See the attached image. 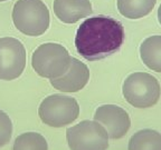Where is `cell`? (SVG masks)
<instances>
[{
	"label": "cell",
	"mask_w": 161,
	"mask_h": 150,
	"mask_svg": "<svg viewBox=\"0 0 161 150\" xmlns=\"http://www.w3.org/2000/svg\"><path fill=\"white\" fill-rule=\"evenodd\" d=\"M124 41V29L120 21L108 16L87 18L76 31L77 52L90 61L113 55Z\"/></svg>",
	"instance_id": "cell-1"
},
{
	"label": "cell",
	"mask_w": 161,
	"mask_h": 150,
	"mask_svg": "<svg viewBox=\"0 0 161 150\" xmlns=\"http://www.w3.org/2000/svg\"><path fill=\"white\" fill-rule=\"evenodd\" d=\"M11 17L15 27L30 37L43 35L49 27V10L42 0H18Z\"/></svg>",
	"instance_id": "cell-2"
},
{
	"label": "cell",
	"mask_w": 161,
	"mask_h": 150,
	"mask_svg": "<svg viewBox=\"0 0 161 150\" xmlns=\"http://www.w3.org/2000/svg\"><path fill=\"white\" fill-rule=\"evenodd\" d=\"M70 55L59 43L47 42L40 45L33 52L31 66L38 76L55 79L63 76L69 68Z\"/></svg>",
	"instance_id": "cell-3"
},
{
	"label": "cell",
	"mask_w": 161,
	"mask_h": 150,
	"mask_svg": "<svg viewBox=\"0 0 161 150\" xmlns=\"http://www.w3.org/2000/svg\"><path fill=\"white\" fill-rule=\"evenodd\" d=\"M122 92L125 100L136 108H150L160 98V85L156 77L148 72H133L124 80Z\"/></svg>",
	"instance_id": "cell-4"
},
{
	"label": "cell",
	"mask_w": 161,
	"mask_h": 150,
	"mask_svg": "<svg viewBox=\"0 0 161 150\" xmlns=\"http://www.w3.org/2000/svg\"><path fill=\"white\" fill-rule=\"evenodd\" d=\"M80 115V106L75 98L55 93L46 97L38 108V116L45 125L62 128L70 125Z\"/></svg>",
	"instance_id": "cell-5"
},
{
	"label": "cell",
	"mask_w": 161,
	"mask_h": 150,
	"mask_svg": "<svg viewBox=\"0 0 161 150\" xmlns=\"http://www.w3.org/2000/svg\"><path fill=\"white\" fill-rule=\"evenodd\" d=\"M70 150H108V136L95 120H83L66 130Z\"/></svg>",
	"instance_id": "cell-6"
},
{
	"label": "cell",
	"mask_w": 161,
	"mask_h": 150,
	"mask_svg": "<svg viewBox=\"0 0 161 150\" xmlns=\"http://www.w3.org/2000/svg\"><path fill=\"white\" fill-rule=\"evenodd\" d=\"M26 67V49L13 37L0 38V80H15Z\"/></svg>",
	"instance_id": "cell-7"
},
{
	"label": "cell",
	"mask_w": 161,
	"mask_h": 150,
	"mask_svg": "<svg viewBox=\"0 0 161 150\" xmlns=\"http://www.w3.org/2000/svg\"><path fill=\"white\" fill-rule=\"evenodd\" d=\"M94 120L105 129L108 138L120 139L130 129L131 119L123 108L116 105H103L94 113Z\"/></svg>",
	"instance_id": "cell-8"
},
{
	"label": "cell",
	"mask_w": 161,
	"mask_h": 150,
	"mask_svg": "<svg viewBox=\"0 0 161 150\" xmlns=\"http://www.w3.org/2000/svg\"><path fill=\"white\" fill-rule=\"evenodd\" d=\"M90 70L87 66L72 57L67 71L60 77L50 79V85L62 92H77L87 85Z\"/></svg>",
	"instance_id": "cell-9"
},
{
	"label": "cell",
	"mask_w": 161,
	"mask_h": 150,
	"mask_svg": "<svg viewBox=\"0 0 161 150\" xmlns=\"http://www.w3.org/2000/svg\"><path fill=\"white\" fill-rule=\"evenodd\" d=\"M54 13L64 23H75L92 13L90 0H54Z\"/></svg>",
	"instance_id": "cell-10"
},
{
	"label": "cell",
	"mask_w": 161,
	"mask_h": 150,
	"mask_svg": "<svg viewBox=\"0 0 161 150\" xmlns=\"http://www.w3.org/2000/svg\"><path fill=\"white\" fill-rule=\"evenodd\" d=\"M140 57L142 62L152 71L161 72V36L148 37L140 45Z\"/></svg>",
	"instance_id": "cell-11"
},
{
	"label": "cell",
	"mask_w": 161,
	"mask_h": 150,
	"mask_svg": "<svg viewBox=\"0 0 161 150\" xmlns=\"http://www.w3.org/2000/svg\"><path fill=\"white\" fill-rule=\"evenodd\" d=\"M157 0H118L119 12L129 19H140L152 11Z\"/></svg>",
	"instance_id": "cell-12"
},
{
	"label": "cell",
	"mask_w": 161,
	"mask_h": 150,
	"mask_svg": "<svg viewBox=\"0 0 161 150\" xmlns=\"http://www.w3.org/2000/svg\"><path fill=\"white\" fill-rule=\"evenodd\" d=\"M128 150H161V133L153 129H142L129 141Z\"/></svg>",
	"instance_id": "cell-13"
},
{
	"label": "cell",
	"mask_w": 161,
	"mask_h": 150,
	"mask_svg": "<svg viewBox=\"0 0 161 150\" xmlns=\"http://www.w3.org/2000/svg\"><path fill=\"white\" fill-rule=\"evenodd\" d=\"M13 150H48V145L40 133L25 132L16 138Z\"/></svg>",
	"instance_id": "cell-14"
},
{
	"label": "cell",
	"mask_w": 161,
	"mask_h": 150,
	"mask_svg": "<svg viewBox=\"0 0 161 150\" xmlns=\"http://www.w3.org/2000/svg\"><path fill=\"white\" fill-rule=\"evenodd\" d=\"M13 136V122L9 116L0 110V148L6 146Z\"/></svg>",
	"instance_id": "cell-15"
},
{
	"label": "cell",
	"mask_w": 161,
	"mask_h": 150,
	"mask_svg": "<svg viewBox=\"0 0 161 150\" xmlns=\"http://www.w3.org/2000/svg\"><path fill=\"white\" fill-rule=\"evenodd\" d=\"M158 20L161 25V5L159 6V9H158Z\"/></svg>",
	"instance_id": "cell-16"
},
{
	"label": "cell",
	"mask_w": 161,
	"mask_h": 150,
	"mask_svg": "<svg viewBox=\"0 0 161 150\" xmlns=\"http://www.w3.org/2000/svg\"><path fill=\"white\" fill-rule=\"evenodd\" d=\"M1 1H7V0H0V2H1Z\"/></svg>",
	"instance_id": "cell-17"
}]
</instances>
